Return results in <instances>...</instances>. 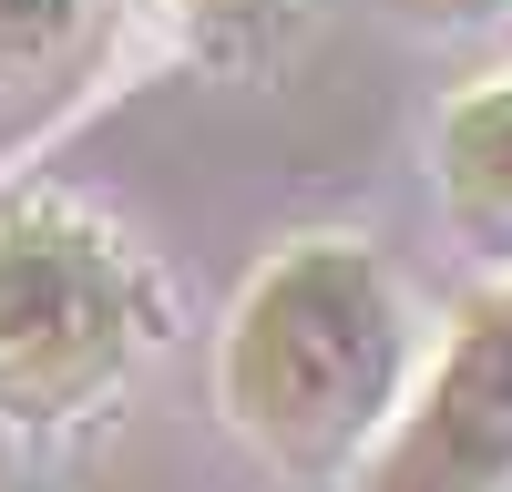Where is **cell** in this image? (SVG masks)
<instances>
[{"instance_id": "obj_2", "label": "cell", "mask_w": 512, "mask_h": 492, "mask_svg": "<svg viewBox=\"0 0 512 492\" xmlns=\"http://www.w3.org/2000/svg\"><path fill=\"white\" fill-rule=\"evenodd\" d=\"M154 339L134 257L52 195L0 205V431H62L123 390Z\"/></svg>"}, {"instance_id": "obj_7", "label": "cell", "mask_w": 512, "mask_h": 492, "mask_svg": "<svg viewBox=\"0 0 512 492\" xmlns=\"http://www.w3.org/2000/svg\"><path fill=\"white\" fill-rule=\"evenodd\" d=\"M185 21H216V31H246V21H267L277 0H175Z\"/></svg>"}, {"instance_id": "obj_5", "label": "cell", "mask_w": 512, "mask_h": 492, "mask_svg": "<svg viewBox=\"0 0 512 492\" xmlns=\"http://www.w3.org/2000/svg\"><path fill=\"white\" fill-rule=\"evenodd\" d=\"M82 31H93V0H0V93L62 72L82 52Z\"/></svg>"}, {"instance_id": "obj_6", "label": "cell", "mask_w": 512, "mask_h": 492, "mask_svg": "<svg viewBox=\"0 0 512 492\" xmlns=\"http://www.w3.org/2000/svg\"><path fill=\"white\" fill-rule=\"evenodd\" d=\"M390 11H400L410 31H502L512 0H390Z\"/></svg>"}, {"instance_id": "obj_3", "label": "cell", "mask_w": 512, "mask_h": 492, "mask_svg": "<svg viewBox=\"0 0 512 492\" xmlns=\"http://www.w3.org/2000/svg\"><path fill=\"white\" fill-rule=\"evenodd\" d=\"M359 492H512V277L461 308L431 380H410Z\"/></svg>"}, {"instance_id": "obj_1", "label": "cell", "mask_w": 512, "mask_h": 492, "mask_svg": "<svg viewBox=\"0 0 512 492\" xmlns=\"http://www.w3.org/2000/svg\"><path fill=\"white\" fill-rule=\"evenodd\" d=\"M420 380L410 298L359 236H297L246 277L216 349V400L287 482H349Z\"/></svg>"}, {"instance_id": "obj_4", "label": "cell", "mask_w": 512, "mask_h": 492, "mask_svg": "<svg viewBox=\"0 0 512 492\" xmlns=\"http://www.w3.org/2000/svg\"><path fill=\"white\" fill-rule=\"evenodd\" d=\"M431 185H441V216L451 236L472 246L482 267L512 277V72L461 93L431 134Z\"/></svg>"}]
</instances>
